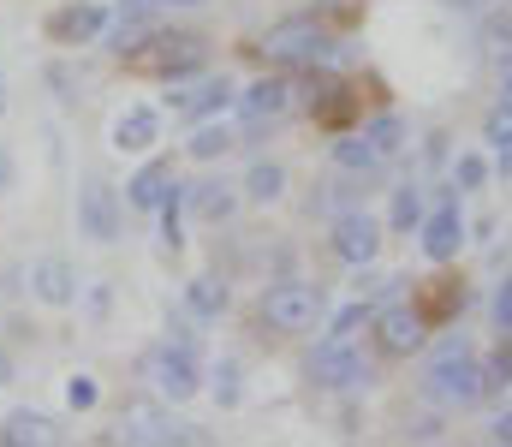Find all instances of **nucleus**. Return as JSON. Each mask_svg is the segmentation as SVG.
Wrapping results in <instances>:
<instances>
[{
    "mask_svg": "<svg viewBox=\"0 0 512 447\" xmlns=\"http://www.w3.org/2000/svg\"><path fill=\"white\" fill-rule=\"evenodd\" d=\"M423 400H429V406H447V412H471L477 400H489V364H477L471 340L447 334V340L429 352V370H423Z\"/></svg>",
    "mask_w": 512,
    "mask_h": 447,
    "instance_id": "obj_1",
    "label": "nucleus"
},
{
    "mask_svg": "<svg viewBox=\"0 0 512 447\" xmlns=\"http://www.w3.org/2000/svg\"><path fill=\"white\" fill-rule=\"evenodd\" d=\"M262 60L286 66V72H316L334 60V36L316 24V18H286L262 36Z\"/></svg>",
    "mask_w": 512,
    "mask_h": 447,
    "instance_id": "obj_2",
    "label": "nucleus"
},
{
    "mask_svg": "<svg viewBox=\"0 0 512 447\" xmlns=\"http://www.w3.org/2000/svg\"><path fill=\"white\" fill-rule=\"evenodd\" d=\"M203 36H173V30H155L149 42H137L131 54H120L131 72H143V78H191L197 66H203Z\"/></svg>",
    "mask_w": 512,
    "mask_h": 447,
    "instance_id": "obj_3",
    "label": "nucleus"
},
{
    "mask_svg": "<svg viewBox=\"0 0 512 447\" xmlns=\"http://www.w3.org/2000/svg\"><path fill=\"white\" fill-rule=\"evenodd\" d=\"M322 310H328V298L310 281H280V287L262 293V316H268L274 334H310L322 322Z\"/></svg>",
    "mask_w": 512,
    "mask_h": 447,
    "instance_id": "obj_4",
    "label": "nucleus"
},
{
    "mask_svg": "<svg viewBox=\"0 0 512 447\" xmlns=\"http://www.w3.org/2000/svg\"><path fill=\"white\" fill-rule=\"evenodd\" d=\"M143 382L161 394V400H191L203 388V370H197V352L167 340V346H149L143 352Z\"/></svg>",
    "mask_w": 512,
    "mask_h": 447,
    "instance_id": "obj_5",
    "label": "nucleus"
},
{
    "mask_svg": "<svg viewBox=\"0 0 512 447\" xmlns=\"http://www.w3.org/2000/svg\"><path fill=\"white\" fill-rule=\"evenodd\" d=\"M376 251H382V221L370 209H340L334 215V257L364 269V263H376Z\"/></svg>",
    "mask_w": 512,
    "mask_h": 447,
    "instance_id": "obj_6",
    "label": "nucleus"
},
{
    "mask_svg": "<svg viewBox=\"0 0 512 447\" xmlns=\"http://www.w3.org/2000/svg\"><path fill=\"white\" fill-rule=\"evenodd\" d=\"M310 376L322 388H364L370 382V358L352 346V340H322L316 358H310Z\"/></svg>",
    "mask_w": 512,
    "mask_h": 447,
    "instance_id": "obj_7",
    "label": "nucleus"
},
{
    "mask_svg": "<svg viewBox=\"0 0 512 447\" xmlns=\"http://www.w3.org/2000/svg\"><path fill=\"white\" fill-rule=\"evenodd\" d=\"M370 328H376L382 352H393V358H411V352H423V340H429V322H423L417 304H387V310L370 316Z\"/></svg>",
    "mask_w": 512,
    "mask_h": 447,
    "instance_id": "obj_8",
    "label": "nucleus"
},
{
    "mask_svg": "<svg viewBox=\"0 0 512 447\" xmlns=\"http://www.w3.org/2000/svg\"><path fill=\"white\" fill-rule=\"evenodd\" d=\"M78 227H84V239H96V245H114V239H120V197H114V185L90 179V185L78 191Z\"/></svg>",
    "mask_w": 512,
    "mask_h": 447,
    "instance_id": "obj_9",
    "label": "nucleus"
},
{
    "mask_svg": "<svg viewBox=\"0 0 512 447\" xmlns=\"http://www.w3.org/2000/svg\"><path fill=\"white\" fill-rule=\"evenodd\" d=\"M417 227H423V257H429V263H453V257L465 251V215H459V203H453V197H447V203H435Z\"/></svg>",
    "mask_w": 512,
    "mask_h": 447,
    "instance_id": "obj_10",
    "label": "nucleus"
},
{
    "mask_svg": "<svg viewBox=\"0 0 512 447\" xmlns=\"http://www.w3.org/2000/svg\"><path fill=\"white\" fill-rule=\"evenodd\" d=\"M233 102H239V120H245L251 132H262V126H280V120L292 114V84H286V78H262L245 96H233Z\"/></svg>",
    "mask_w": 512,
    "mask_h": 447,
    "instance_id": "obj_11",
    "label": "nucleus"
},
{
    "mask_svg": "<svg viewBox=\"0 0 512 447\" xmlns=\"http://www.w3.org/2000/svg\"><path fill=\"white\" fill-rule=\"evenodd\" d=\"M120 436H126V442H137V447L197 442V430H191V424H167V418H161L155 406H143V400H137V406H126V412H120Z\"/></svg>",
    "mask_w": 512,
    "mask_h": 447,
    "instance_id": "obj_12",
    "label": "nucleus"
},
{
    "mask_svg": "<svg viewBox=\"0 0 512 447\" xmlns=\"http://www.w3.org/2000/svg\"><path fill=\"white\" fill-rule=\"evenodd\" d=\"M102 24H108V12H102L96 0H78V6H60V12L48 18V36H54V42H90Z\"/></svg>",
    "mask_w": 512,
    "mask_h": 447,
    "instance_id": "obj_13",
    "label": "nucleus"
},
{
    "mask_svg": "<svg viewBox=\"0 0 512 447\" xmlns=\"http://www.w3.org/2000/svg\"><path fill=\"white\" fill-rule=\"evenodd\" d=\"M30 293L42 298V304H72V298H78L72 263H66V257H42V263L30 269Z\"/></svg>",
    "mask_w": 512,
    "mask_h": 447,
    "instance_id": "obj_14",
    "label": "nucleus"
},
{
    "mask_svg": "<svg viewBox=\"0 0 512 447\" xmlns=\"http://www.w3.org/2000/svg\"><path fill=\"white\" fill-rule=\"evenodd\" d=\"M233 96H239V90H233L227 78H203L197 90L173 96V114H179V120H209V114H221V108H227Z\"/></svg>",
    "mask_w": 512,
    "mask_h": 447,
    "instance_id": "obj_15",
    "label": "nucleus"
},
{
    "mask_svg": "<svg viewBox=\"0 0 512 447\" xmlns=\"http://www.w3.org/2000/svg\"><path fill=\"white\" fill-rule=\"evenodd\" d=\"M155 138H161V114H149V108H126L114 120V149L120 155H143Z\"/></svg>",
    "mask_w": 512,
    "mask_h": 447,
    "instance_id": "obj_16",
    "label": "nucleus"
},
{
    "mask_svg": "<svg viewBox=\"0 0 512 447\" xmlns=\"http://www.w3.org/2000/svg\"><path fill=\"white\" fill-rule=\"evenodd\" d=\"M173 191H179V185H173V161H149V167H143V173L126 185L131 209H161Z\"/></svg>",
    "mask_w": 512,
    "mask_h": 447,
    "instance_id": "obj_17",
    "label": "nucleus"
},
{
    "mask_svg": "<svg viewBox=\"0 0 512 447\" xmlns=\"http://www.w3.org/2000/svg\"><path fill=\"white\" fill-rule=\"evenodd\" d=\"M54 436H60V430H54L48 412H12V418L0 424V447H48Z\"/></svg>",
    "mask_w": 512,
    "mask_h": 447,
    "instance_id": "obj_18",
    "label": "nucleus"
},
{
    "mask_svg": "<svg viewBox=\"0 0 512 447\" xmlns=\"http://www.w3.org/2000/svg\"><path fill=\"white\" fill-rule=\"evenodd\" d=\"M334 161H340L346 173H376V167H382V155H376V144H370L364 132L340 138V144H334Z\"/></svg>",
    "mask_w": 512,
    "mask_h": 447,
    "instance_id": "obj_19",
    "label": "nucleus"
},
{
    "mask_svg": "<svg viewBox=\"0 0 512 447\" xmlns=\"http://www.w3.org/2000/svg\"><path fill=\"white\" fill-rule=\"evenodd\" d=\"M423 322H447L453 310H465V293H459V281H429V293H423Z\"/></svg>",
    "mask_w": 512,
    "mask_h": 447,
    "instance_id": "obj_20",
    "label": "nucleus"
},
{
    "mask_svg": "<svg viewBox=\"0 0 512 447\" xmlns=\"http://www.w3.org/2000/svg\"><path fill=\"white\" fill-rule=\"evenodd\" d=\"M233 203H239V197H233V185H197V191H191V209H197L203 221H227V215H233Z\"/></svg>",
    "mask_w": 512,
    "mask_h": 447,
    "instance_id": "obj_21",
    "label": "nucleus"
},
{
    "mask_svg": "<svg viewBox=\"0 0 512 447\" xmlns=\"http://www.w3.org/2000/svg\"><path fill=\"white\" fill-rule=\"evenodd\" d=\"M364 138H370V144H376V155H399V149H405V120H399V114H376V120H370V126H364Z\"/></svg>",
    "mask_w": 512,
    "mask_h": 447,
    "instance_id": "obj_22",
    "label": "nucleus"
},
{
    "mask_svg": "<svg viewBox=\"0 0 512 447\" xmlns=\"http://www.w3.org/2000/svg\"><path fill=\"white\" fill-rule=\"evenodd\" d=\"M280 185H286V173H280L274 161H256L251 173H245V197H251V203H274Z\"/></svg>",
    "mask_w": 512,
    "mask_h": 447,
    "instance_id": "obj_23",
    "label": "nucleus"
},
{
    "mask_svg": "<svg viewBox=\"0 0 512 447\" xmlns=\"http://www.w3.org/2000/svg\"><path fill=\"white\" fill-rule=\"evenodd\" d=\"M185 304H191L197 316H221V310H227V287L203 275V281H191V287H185Z\"/></svg>",
    "mask_w": 512,
    "mask_h": 447,
    "instance_id": "obj_24",
    "label": "nucleus"
},
{
    "mask_svg": "<svg viewBox=\"0 0 512 447\" xmlns=\"http://www.w3.org/2000/svg\"><path fill=\"white\" fill-rule=\"evenodd\" d=\"M233 144H239V138H233L227 126H197V138H191V155H197V161H221V155H227Z\"/></svg>",
    "mask_w": 512,
    "mask_h": 447,
    "instance_id": "obj_25",
    "label": "nucleus"
},
{
    "mask_svg": "<svg viewBox=\"0 0 512 447\" xmlns=\"http://www.w3.org/2000/svg\"><path fill=\"white\" fill-rule=\"evenodd\" d=\"M417 221H423V191H417V185H399V191H393V227L411 233Z\"/></svg>",
    "mask_w": 512,
    "mask_h": 447,
    "instance_id": "obj_26",
    "label": "nucleus"
},
{
    "mask_svg": "<svg viewBox=\"0 0 512 447\" xmlns=\"http://www.w3.org/2000/svg\"><path fill=\"white\" fill-rule=\"evenodd\" d=\"M370 304H346L340 316H334V328H328V340H358V328H370Z\"/></svg>",
    "mask_w": 512,
    "mask_h": 447,
    "instance_id": "obj_27",
    "label": "nucleus"
},
{
    "mask_svg": "<svg viewBox=\"0 0 512 447\" xmlns=\"http://www.w3.org/2000/svg\"><path fill=\"white\" fill-rule=\"evenodd\" d=\"M483 179H489V161H483V155H459V161H453V185H459V191H477Z\"/></svg>",
    "mask_w": 512,
    "mask_h": 447,
    "instance_id": "obj_28",
    "label": "nucleus"
},
{
    "mask_svg": "<svg viewBox=\"0 0 512 447\" xmlns=\"http://www.w3.org/2000/svg\"><path fill=\"white\" fill-rule=\"evenodd\" d=\"M483 138H489L495 149L512 144V108H507V102H495V108H489V120H483Z\"/></svg>",
    "mask_w": 512,
    "mask_h": 447,
    "instance_id": "obj_29",
    "label": "nucleus"
},
{
    "mask_svg": "<svg viewBox=\"0 0 512 447\" xmlns=\"http://www.w3.org/2000/svg\"><path fill=\"white\" fill-rule=\"evenodd\" d=\"M173 6H203V0H120V18H161Z\"/></svg>",
    "mask_w": 512,
    "mask_h": 447,
    "instance_id": "obj_30",
    "label": "nucleus"
},
{
    "mask_svg": "<svg viewBox=\"0 0 512 447\" xmlns=\"http://www.w3.org/2000/svg\"><path fill=\"white\" fill-rule=\"evenodd\" d=\"M215 400H221V406H239V364H233V358L215 364Z\"/></svg>",
    "mask_w": 512,
    "mask_h": 447,
    "instance_id": "obj_31",
    "label": "nucleus"
},
{
    "mask_svg": "<svg viewBox=\"0 0 512 447\" xmlns=\"http://www.w3.org/2000/svg\"><path fill=\"white\" fill-rule=\"evenodd\" d=\"M483 42H489L495 60H507L512 54V18H489V24H483Z\"/></svg>",
    "mask_w": 512,
    "mask_h": 447,
    "instance_id": "obj_32",
    "label": "nucleus"
},
{
    "mask_svg": "<svg viewBox=\"0 0 512 447\" xmlns=\"http://www.w3.org/2000/svg\"><path fill=\"white\" fill-rule=\"evenodd\" d=\"M495 328H501V334L512 340V275L501 281V287H495Z\"/></svg>",
    "mask_w": 512,
    "mask_h": 447,
    "instance_id": "obj_33",
    "label": "nucleus"
},
{
    "mask_svg": "<svg viewBox=\"0 0 512 447\" xmlns=\"http://www.w3.org/2000/svg\"><path fill=\"white\" fill-rule=\"evenodd\" d=\"M66 400H72L78 412H90V406H96V382H90V376H72V382H66Z\"/></svg>",
    "mask_w": 512,
    "mask_h": 447,
    "instance_id": "obj_34",
    "label": "nucleus"
},
{
    "mask_svg": "<svg viewBox=\"0 0 512 447\" xmlns=\"http://www.w3.org/2000/svg\"><path fill=\"white\" fill-rule=\"evenodd\" d=\"M489 436H495V442H501V447L512 442V412H501V418H495V424H489Z\"/></svg>",
    "mask_w": 512,
    "mask_h": 447,
    "instance_id": "obj_35",
    "label": "nucleus"
},
{
    "mask_svg": "<svg viewBox=\"0 0 512 447\" xmlns=\"http://www.w3.org/2000/svg\"><path fill=\"white\" fill-rule=\"evenodd\" d=\"M12 173H18V167H12V149L0 144V191H12Z\"/></svg>",
    "mask_w": 512,
    "mask_h": 447,
    "instance_id": "obj_36",
    "label": "nucleus"
},
{
    "mask_svg": "<svg viewBox=\"0 0 512 447\" xmlns=\"http://www.w3.org/2000/svg\"><path fill=\"white\" fill-rule=\"evenodd\" d=\"M501 102H507V108H512V54H507V60H501Z\"/></svg>",
    "mask_w": 512,
    "mask_h": 447,
    "instance_id": "obj_37",
    "label": "nucleus"
},
{
    "mask_svg": "<svg viewBox=\"0 0 512 447\" xmlns=\"http://www.w3.org/2000/svg\"><path fill=\"white\" fill-rule=\"evenodd\" d=\"M495 173H501V179H512V144L495 149Z\"/></svg>",
    "mask_w": 512,
    "mask_h": 447,
    "instance_id": "obj_38",
    "label": "nucleus"
},
{
    "mask_svg": "<svg viewBox=\"0 0 512 447\" xmlns=\"http://www.w3.org/2000/svg\"><path fill=\"white\" fill-rule=\"evenodd\" d=\"M447 6H459V12H483V6H495V0H447Z\"/></svg>",
    "mask_w": 512,
    "mask_h": 447,
    "instance_id": "obj_39",
    "label": "nucleus"
},
{
    "mask_svg": "<svg viewBox=\"0 0 512 447\" xmlns=\"http://www.w3.org/2000/svg\"><path fill=\"white\" fill-rule=\"evenodd\" d=\"M0 114H6V78H0Z\"/></svg>",
    "mask_w": 512,
    "mask_h": 447,
    "instance_id": "obj_40",
    "label": "nucleus"
}]
</instances>
